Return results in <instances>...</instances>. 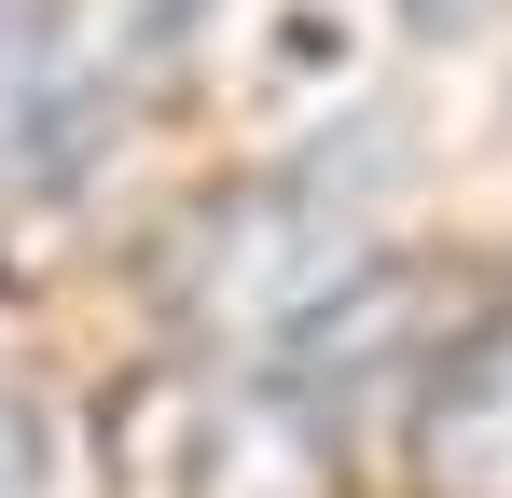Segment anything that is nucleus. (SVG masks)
<instances>
[{
	"mask_svg": "<svg viewBox=\"0 0 512 498\" xmlns=\"http://www.w3.org/2000/svg\"><path fill=\"white\" fill-rule=\"evenodd\" d=\"M139 0H0V180L56 194L139 83Z\"/></svg>",
	"mask_w": 512,
	"mask_h": 498,
	"instance_id": "nucleus-1",
	"label": "nucleus"
},
{
	"mask_svg": "<svg viewBox=\"0 0 512 498\" xmlns=\"http://www.w3.org/2000/svg\"><path fill=\"white\" fill-rule=\"evenodd\" d=\"M416 485L429 498H512V305L471 346H443L416 388Z\"/></svg>",
	"mask_w": 512,
	"mask_h": 498,
	"instance_id": "nucleus-2",
	"label": "nucleus"
}]
</instances>
